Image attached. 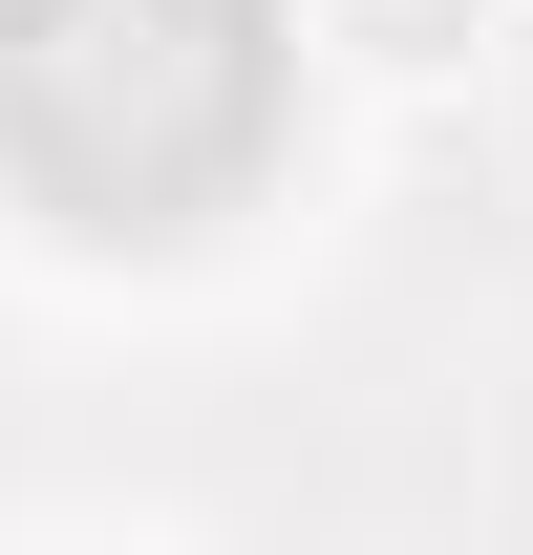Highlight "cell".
Masks as SVG:
<instances>
[{"instance_id":"6da1fadb","label":"cell","mask_w":533,"mask_h":555,"mask_svg":"<svg viewBox=\"0 0 533 555\" xmlns=\"http://www.w3.org/2000/svg\"><path fill=\"white\" fill-rule=\"evenodd\" d=\"M321 43L363 86H469L491 43H512V0H321Z\"/></svg>"}]
</instances>
